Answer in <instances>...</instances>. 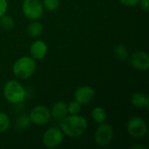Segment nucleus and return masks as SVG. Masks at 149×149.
<instances>
[{
	"instance_id": "1",
	"label": "nucleus",
	"mask_w": 149,
	"mask_h": 149,
	"mask_svg": "<svg viewBox=\"0 0 149 149\" xmlns=\"http://www.w3.org/2000/svg\"><path fill=\"white\" fill-rule=\"evenodd\" d=\"M60 130L68 138H78L87 130L86 120L79 114L66 115L60 120Z\"/></svg>"
},
{
	"instance_id": "2",
	"label": "nucleus",
	"mask_w": 149,
	"mask_h": 149,
	"mask_svg": "<svg viewBox=\"0 0 149 149\" xmlns=\"http://www.w3.org/2000/svg\"><path fill=\"white\" fill-rule=\"evenodd\" d=\"M37 69L36 60L31 56H23L18 58L12 65L14 76L19 79H27L31 77Z\"/></svg>"
},
{
	"instance_id": "3",
	"label": "nucleus",
	"mask_w": 149,
	"mask_h": 149,
	"mask_svg": "<svg viewBox=\"0 0 149 149\" xmlns=\"http://www.w3.org/2000/svg\"><path fill=\"white\" fill-rule=\"evenodd\" d=\"M3 94L7 102L13 105L23 103L26 98L25 88L17 80L7 81L3 86Z\"/></svg>"
},
{
	"instance_id": "4",
	"label": "nucleus",
	"mask_w": 149,
	"mask_h": 149,
	"mask_svg": "<svg viewBox=\"0 0 149 149\" xmlns=\"http://www.w3.org/2000/svg\"><path fill=\"white\" fill-rule=\"evenodd\" d=\"M22 11L26 18L30 20H38L43 17L45 8L41 0H24Z\"/></svg>"
},
{
	"instance_id": "5",
	"label": "nucleus",
	"mask_w": 149,
	"mask_h": 149,
	"mask_svg": "<svg viewBox=\"0 0 149 149\" xmlns=\"http://www.w3.org/2000/svg\"><path fill=\"white\" fill-rule=\"evenodd\" d=\"M127 130L133 138L141 139L147 135L148 128L147 122L144 119L138 116H134L127 121Z\"/></svg>"
},
{
	"instance_id": "6",
	"label": "nucleus",
	"mask_w": 149,
	"mask_h": 149,
	"mask_svg": "<svg viewBox=\"0 0 149 149\" xmlns=\"http://www.w3.org/2000/svg\"><path fill=\"white\" fill-rule=\"evenodd\" d=\"M114 132L112 126L109 124L102 123L100 124L94 133V141L100 147L108 146L113 140Z\"/></svg>"
},
{
	"instance_id": "7",
	"label": "nucleus",
	"mask_w": 149,
	"mask_h": 149,
	"mask_svg": "<svg viewBox=\"0 0 149 149\" xmlns=\"http://www.w3.org/2000/svg\"><path fill=\"white\" fill-rule=\"evenodd\" d=\"M29 118L31 123H33L37 126H43L50 121L52 118L51 111L47 107L44 105H38L31 110Z\"/></svg>"
},
{
	"instance_id": "8",
	"label": "nucleus",
	"mask_w": 149,
	"mask_h": 149,
	"mask_svg": "<svg viewBox=\"0 0 149 149\" xmlns=\"http://www.w3.org/2000/svg\"><path fill=\"white\" fill-rule=\"evenodd\" d=\"M64 136L65 135L60 130V128L50 127L43 134V145L47 148H55L62 143Z\"/></svg>"
},
{
	"instance_id": "9",
	"label": "nucleus",
	"mask_w": 149,
	"mask_h": 149,
	"mask_svg": "<svg viewBox=\"0 0 149 149\" xmlns=\"http://www.w3.org/2000/svg\"><path fill=\"white\" fill-rule=\"evenodd\" d=\"M129 64L132 68L137 71H148L149 68V55L147 52L136 51L129 58Z\"/></svg>"
},
{
	"instance_id": "10",
	"label": "nucleus",
	"mask_w": 149,
	"mask_h": 149,
	"mask_svg": "<svg viewBox=\"0 0 149 149\" xmlns=\"http://www.w3.org/2000/svg\"><path fill=\"white\" fill-rule=\"evenodd\" d=\"M95 97V91L90 86H81L78 87L74 93V100L81 106L87 105L92 102Z\"/></svg>"
},
{
	"instance_id": "11",
	"label": "nucleus",
	"mask_w": 149,
	"mask_h": 149,
	"mask_svg": "<svg viewBox=\"0 0 149 149\" xmlns=\"http://www.w3.org/2000/svg\"><path fill=\"white\" fill-rule=\"evenodd\" d=\"M48 52V47L43 40H36L30 46V54L35 60H42L45 58Z\"/></svg>"
},
{
	"instance_id": "12",
	"label": "nucleus",
	"mask_w": 149,
	"mask_h": 149,
	"mask_svg": "<svg viewBox=\"0 0 149 149\" xmlns=\"http://www.w3.org/2000/svg\"><path fill=\"white\" fill-rule=\"evenodd\" d=\"M51 111V115L52 118H54L56 120H61L64 119L66 115H68V111H67V104L65 101L58 100L55 102L52 107Z\"/></svg>"
},
{
	"instance_id": "13",
	"label": "nucleus",
	"mask_w": 149,
	"mask_h": 149,
	"mask_svg": "<svg viewBox=\"0 0 149 149\" xmlns=\"http://www.w3.org/2000/svg\"><path fill=\"white\" fill-rule=\"evenodd\" d=\"M131 103L134 107L137 108L145 107L147 110H148L149 107V98L148 95L142 93H135L132 95L131 98Z\"/></svg>"
},
{
	"instance_id": "14",
	"label": "nucleus",
	"mask_w": 149,
	"mask_h": 149,
	"mask_svg": "<svg viewBox=\"0 0 149 149\" xmlns=\"http://www.w3.org/2000/svg\"><path fill=\"white\" fill-rule=\"evenodd\" d=\"M43 24L38 20H32L27 26V33L31 38H38L43 32Z\"/></svg>"
},
{
	"instance_id": "15",
	"label": "nucleus",
	"mask_w": 149,
	"mask_h": 149,
	"mask_svg": "<svg viewBox=\"0 0 149 149\" xmlns=\"http://www.w3.org/2000/svg\"><path fill=\"white\" fill-rule=\"evenodd\" d=\"M91 116H92V119L93 120V121H95L99 125L105 123L107 119V113L106 110L100 107H97L93 108L92 111Z\"/></svg>"
},
{
	"instance_id": "16",
	"label": "nucleus",
	"mask_w": 149,
	"mask_h": 149,
	"mask_svg": "<svg viewBox=\"0 0 149 149\" xmlns=\"http://www.w3.org/2000/svg\"><path fill=\"white\" fill-rule=\"evenodd\" d=\"M113 53L118 60H120V61H127V60L128 51H127V48L124 45H121V44L118 45L114 48Z\"/></svg>"
},
{
	"instance_id": "17",
	"label": "nucleus",
	"mask_w": 149,
	"mask_h": 149,
	"mask_svg": "<svg viewBox=\"0 0 149 149\" xmlns=\"http://www.w3.org/2000/svg\"><path fill=\"white\" fill-rule=\"evenodd\" d=\"M0 27L6 31H11L15 27L14 19L10 16L4 14L0 17Z\"/></svg>"
},
{
	"instance_id": "18",
	"label": "nucleus",
	"mask_w": 149,
	"mask_h": 149,
	"mask_svg": "<svg viewBox=\"0 0 149 149\" xmlns=\"http://www.w3.org/2000/svg\"><path fill=\"white\" fill-rule=\"evenodd\" d=\"M31 124V120L29 115L22 114L16 120V129L17 130H25L29 127Z\"/></svg>"
},
{
	"instance_id": "19",
	"label": "nucleus",
	"mask_w": 149,
	"mask_h": 149,
	"mask_svg": "<svg viewBox=\"0 0 149 149\" xmlns=\"http://www.w3.org/2000/svg\"><path fill=\"white\" fill-rule=\"evenodd\" d=\"M10 125V117L5 113L0 112V133H3L8 130Z\"/></svg>"
},
{
	"instance_id": "20",
	"label": "nucleus",
	"mask_w": 149,
	"mask_h": 149,
	"mask_svg": "<svg viewBox=\"0 0 149 149\" xmlns=\"http://www.w3.org/2000/svg\"><path fill=\"white\" fill-rule=\"evenodd\" d=\"M67 111L69 114H79L81 112V105L74 100L67 104Z\"/></svg>"
},
{
	"instance_id": "21",
	"label": "nucleus",
	"mask_w": 149,
	"mask_h": 149,
	"mask_svg": "<svg viewBox=\"0 0 149 149\" xmlns=\"http://www.w3.org/2000/svg\"><path fill=\"white\" fill-rule=\"evenodd\" d=\"M42 3L44 8H45L47 10L52 11L58 8L60 4V0H43Z\"/></svg>"
},
{
	"instance_id": "22",
	"label": "nucleus",
	"mask_w": 149,
	"mask_h": 149,
	"mask_svg": "<svg viewBox=\"0 0 149 149\" xmlns=\"http://www.w3.org/2000/svg\"><path fill=\"white\" fill-rule=\"evenodd\" d=\"M8 9V2L7 0H0V17L6 14Z\"/></svg>"
},
{
	"instance_id": "23",
	"label": "nucleus",
	"mask_w": 149,
	"mask_h": 149,
	"mask_svg": "<svg viewBox=\"0 0 149 149\" xmlns=\"http://www.w3.org/2000/svg\"><path fill=\"white\" fill-rule=\"evenodd\" d=\"M120 3H121V4L127 6V7H133L135 6L139 3L140 0H119Z\"/></svg>"
},
{
	"instance_id": "24",
	"label": "nucleus",
	"mask_w": 149,
	"mask_h": 149,
	"mask_svg": "<svg viewBox=\"0 0 149 149\" xmlns=\"http://www.w3.org/2000/svg\"><path fill=\"white\" fill-rule=\"evenodd\" d=\"M138 4L144 11H148L149 10V0H140Z\"/></svg>"
},
{
	"instance_id": "25",
	"label": "nucleus",
	"mask_w": 149,
	"mask_h": 149,
	"mask_svg": "<svg viewBox=\"0 0 149 149\" xmlns=\"http://www.w3.org/2000/svg\"><path fill=\"white\" fill-rule=\"evenodd\" d=\"M132 149H145L146 148V147L145 146H143V145H141V144H135V145H134L132 148Z\"/></svg>"
},
{
	"instance_id": "26",
	"label": "nucleus",
	"mask_w": 149,
	"mask_h": 149,
	"mask_svg": "<svg viewBox=\"0 0 149 149\" xmlns=\"http://www.w3.org/2000/svg\"><path fill=\"white\" fill-rule=\"evenodd\" d=\"M0 28H1V27H0Z\"/></svg>"
}]
</instances>
